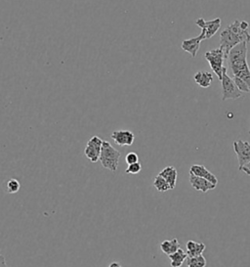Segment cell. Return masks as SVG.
I'll list each match as a JSON object with an SVG mask.
<instances>
[{"label": "cell", "mask_w": 250, "mask_h": 267, "mask_svg": "<svg viewBox=\"0 0 250 267\" xmlns=\"http://www.w3.org/2000/svg\"><path fill=\"white\" fill-rule=\"evenodd\" d=\"M194 79H195L196 83L200 87L208 88L211 85V82L213 81L214 78H213V76L211 73L199 71L198 73L195 74Z\"/></svg>", "instance_id": "14"}, {"label": "cell", "mask_w": 250, "mask_h": 267, "mask_svg": "<svg viewBox=\"0 0 250 267\" xmlns=\"http://www.w3.org/2000/svg\"><path fill=\"white\" fill-rule=\"evenodd\" d=\"M120 156H121L120 152L115 148H113V146L109 142L107 141L103 142L99 159L103 167L112 172H115L118 168Z\"/></svg>", "instance_id": "3"}, {"label": "cell", "mask_w": 250, "mask_h": 267, "mask_svg": "<svg viewBox=\"0 0 250 267\" xmlns=\"http://www.w3.org/2000/svg\"><path fill=\"white\" fill-rule=\"evenodd\" d=\"M125 161L127 162V164H132V163H136V162H139V157L136 153L134 152H131L129 154L126 155L125 157Z\"/></svg>", "instance_id": "23"}, {"label": "cell", "mask_w": 250, "mask_h": 267, "mask_svg": "<svg viewBox=\"0 0 250 267\" xmlns=\"http://www.w3.org/2000/svg\"><path fill=\"white\" fill-rule=\"evenodd\" d=\"M108 267H123L120 264H118V263H116V262H112V263H110V265L108 266Z\"/></svg>", "instance_id": "26"}, {"label": "cell", "mask_w": 250, "mask_h": 267, "mask_svg": "<svg viewBox=\"0 0 250 267\" xmlns=\"http://www.w3.org/2000/svg\"><path fill=\"white\" fill-rule=\"evenodd\" d=\"M228 65L234 77L243 79L250 88V68L248 63V42L235 46L228 55Z\"/></svg>", "instance_id": "2"}, {"label": "cell", "mask_w": 250, "mask_h": 267, "mask_svg": "<svg viewBox=\"0 0 250 267\" xmlns=\"http://www.w3.org/2000/svg\"><path fill=\"white\" fill-rule=\"evenodd\" d=\"M205 250V245L200 242L195 241H188L187 242V254L188 258H194L202 255L203 251Z\"/></svg>", "instance_id": "16"}, {"label": "cell", "mask_w": 250, "mask_h": 267, "mask_svg": "<svg viewBox=\"0 0 250 267\" xmlns=\"http://www.w3.org/2000/svg\"><path fill=\"white\" fill-rule=\"evenodd\" d=\"M222 100H237L243 97L242 91L237 87L234 79L228 76L227 73L223 74L222 79Z\"/></svg>", "instance_id": "5"}, {"label": "cell", "mask_w": 250, "mask_h": 267, "mask_svg": "<svg viewBox=\"0 0 250 267\" xmlns=\"http://www.w3.org/2000/svg\"><path fill=\"white\" fill-rule=\"evenodd\" d=\"M142 170V165L140 162L129 164L128 167L125 169L126 174H138Z\"/></svg>", "instance_id": "21"}, {"label": "cell", "mask_w": 250, "mask_h": 267, "mask_svg": "<svg viewBox=\"0 0 250 267\" xmlns=\"http://www.w3.org/2000/svg\"><path fill=\"white\" fill-rule=\"evenodd\" d=\"M20 189H21V183L15 178H11L6 182L5 190L7 193L15 194V193H18Z\"/></svg>", "instance_id": "19"}, {"label": "cell", "mask_w": 250, "mask_h": 267, "mask_svg": "<svg viewBox=\"0 0 250 267\" xmlns=\"http://www.w3.org/2000/svg\"><path fill=\"white\" fill-rule=\"evenodd\" d=\"M0 267H9L6 264V260L4 256L1 254V251H0Z\"/></svg>", "instance_id": "24"}, {"label": "cell", "mask_w": 250, "mask_h": 267, "mask_svg": "<svg viewBox=\"0 0 250 267\" xmlns=\"http://www.w3.org/2000/svg\"><path fill=\"white\" fill-rule=\"evenodd\" d=\"M204 39H205V36L201 32L200 36L197 37V38H190V39L183 40L181 48L185 52L190 54L193 58H196V56L198 55V52L200 50V42L202 40H204Z\"/></svg>", "instance_id": "10"}, {"label": "cell", "mask_w": 250, "mask_h": 267, "mask_svg": "<svg viewBox=\"0 0 250 267\" xmlns=\"http://www.w3.org/2000/svg\"><path fill=\"white\" fill-rule=\"evenodd\" d=\"M187 267H206V260L202 255L198 256V257H194V258H188Z\"/></svg>", "instance_id": "20"}, {"label": "cell", "mask_w": 250, "mask_h": 267, "mask_svg": "<svg viewBox=\"0 0 250 267\" xmlns=\"http://www.w3.org/2000/svg\"><path fill=\"white\" fill-rule=\"evenodd\" d=\"M110 137L119 146H131L135 140V135L130 130H115L111 133Z\"/></svg>", "instance_id": "9"}, {"label": "cell", "mask_w": 250, "mask_h": 267, "mask_svg": "<svg viewBox=\"0 0 250 267\" xmlns=\"http://www.w3.org/2000/svg\"><path fill=\"white\" fill-rule=\"evenodd\" d=\"M171 261V267H181L184 262L188 259V254L185 253L181 248L174 254L168 256Z\"/></svg>", "instance_id": "17"}, {"label": "cell", "mask_w": 250, "mask_h": 267, "mask_svg": "<svg viewBox=\"0 0 250 267\" xmlns=\"http://www.w3.org/2000/svg\"><path fill=\"white\" fill-rule=\"evenodd\" d=\"M237 87L242 91V92H246V93H250V88L249 87V85L241 78H238V77H234L233 78Z\"/></svg>", "instance_id": "22"}, {"label": "cell", "mask_w": 250, "mask_h": 267, "mask_svg": "<svg viewBox=\"0 0 250 267\" xmlns=\"http://www.w3.org/2000/svg\"><path fill=\"white\" fill-rule=\"evenodd\" d=\"M204 58L209 63L212 71L218 76L219 80L222 79L223 74L227 73V68L224 66V62L227 60L224 51L219 47L211 51H207L204 54Z\"/></svg>", "instance_id": "4"}, {"label": "cell", "mask_w": 250, "mask_h": 267, "mask_svg": "<svg viewBox=\"0 0 250 267\" xmlns=\"http://www.w3.org/2000/svg\"><path fill=\"white\" fill-rule=\"evenodd\" d=\"M233 146L239 160V170H241L244 165L250 162V144L248 141L240 139L235 141Z\"/></svg>", "instance_id": "6"}, {"label": "cell", "mask_w": 250, "mask_h": 267, "mask_svg": "<svg viewBox=\"0 0 250 267\" xmlns=\"http://www.w3.org/2000/svg\"><path fill=\"white\" fill-rule=\"evenodd\" d=\"M190 174H193V175L199 176L201 178H204V179L210 181L212 184H214L216 186L218 184V178L213 173H211L204 165L193 164L191 166V168H190Z\"/></svg>", "instance_id": "11"}, {"label": "cell", "mask_w": 250, "mask_h": 267, "mask_svg": "<svg viewBox=\"0 0 250 267\" xmlns=\"http://www.w3.org/2000/svg\"><path fill=\"white\" fill-rule=\"evenodd\" d=\"M241 171H245L248 175H250V162L247 163L246 165H244L243 168L241 169Z\"/></svg>", "instance_id": "25"}, {"label": "cell", "mask_w": 250, "mask_h": 267, "mask_svg": "<svg viewBox=\"0 0 250 267\" xmlns=\"http://www.w3.org/2000/svg\"><path fill=\"white\" fill-rule=\"evenodd\" d=\"M180 243L176 238L172 240H165L160 243V250L162 253H164L166 256H170L174 253H176L180 249Z\"/></svg>", "instance_id": "15"}, {"label": "cell", "mask_w": 250, "mask_h": 267, "mask_svg": "<svg viewBox=\"0 0 250 267\" xmlns=\"http://www.w3.org/2000/svg\"><path fill=\"white\" fill-rule=\"evenodd\" d=\"M190 183L194 189L200 191L202 193H207L208 191L216 188V185L212 184L210 181L199 176L193 175V174H190Z\"/></svg>", "instance_id": "12"}, {"label": "cell", "mask_w": 250, "mask_h": 267, "mask_svg": "<svg viewBox=\"0 0 250 267\" xmlns=\"http://www.w3.org/2000/svg\"><path fill=\"white\" fill-rule=\"evenodd\" d=\"M250 24L247 21L236 20L220 35V48L224 51L226 58L230 51L242 42H250V34L249 33Z\"/></svg>", "instance_id": "1"}, {"label": "cell", "mask_w": 250, "mask_h": 267, "mask_svg": "<svg viewBox=\"0 0 250 267\" xmlns=\"http://www.w3.org/2000/svg\"><path fill=\"white\" fill-rule=\"evenodd\" d=\"M159 175L162 176L167 181L171 190L175 189L176 183H177L178 172L174 166H166L159 172Z\"/></svg>", "instance_id": "13"}, {"label": "cell", "mask_w": 250, "mask_h": 267, "mask_svg": "<svg viewBox=\"0 0 250 267\" xmlns=\"http://www.w3.org/2000/svg\"><path fill=\"white\" fill-rule=\"evenodd\" d=\"M153 187L158 192H167V191L171 190V188H170L169 184L167 183V181L162 176H160L159 174L153 180Z\"/></svg>", "instance_id": "18"}, {"label": "cell", "mask_w": 250, "mask_h": 267, "mask_svg": "<svg viewBox=\"0 0 250 267\" xmlns=\"http://www.w3.org/2000/svg\"><path fill=\"white\" fill-rule=\"evenodd\" d=\"M103 140L99 136H93L86 144V147L84 149V154L86 158L91 162H97L100 159L101 151H102V145Z\"/></svg>", "instance_id": "7"}, {"label": "cell", "mask_w": 250, "mask_h": 267, "mask_svg": "<svg viewBox=\"0 0 250 267\" xmlns=\"http://www.w3.org/2000/svg\"><path fill=\"white\" fill-rule=\"evenodd\" d=\"M221 19L216 18L211 21H205L203 18H200L196 21V25L201 29V32L205 36V39H209L218 32L221 27Z\"/></svg>", "instance_id": "8"}]
</instances>
